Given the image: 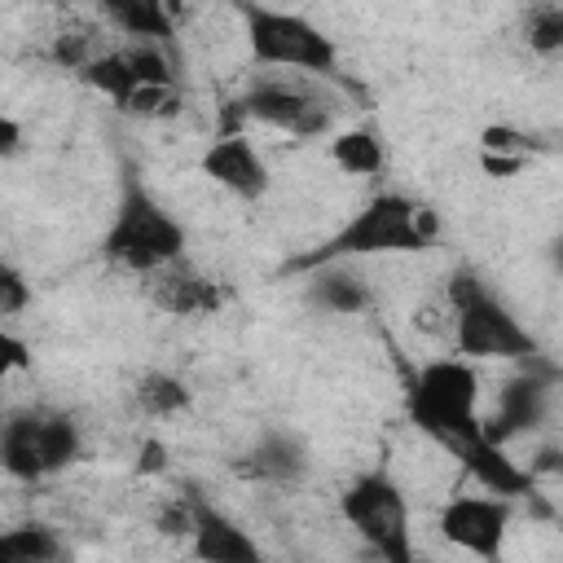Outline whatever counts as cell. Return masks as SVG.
Wrapping results in <instances>:
<instances>
[{
	"label": "cell",
	"mask_w": 563,
	"mask_h": 563,
	"mask_svg": "<svg viewBox=\"0 0 563 563\" xmlns=\"http://www.w3.org/2000/svg\"><path fill=\"white\" fill-rule=\"evenodd\" d=\"M435 242H440V216L400 189H383L295 268H325L365 255H413V251H431Z\"/></svg>",
	"instance_id": "6da1fadb"
},
{
	"label": "cell",
	"mask_w": 563,
	"mask_h": 563,
	"mask_svg": "<svg viewBox=\"0 0 563 563\" xmlns=\"http://www.w3.org/2000/svg\"><path fill=\"white\" fill-rule=\"evenodd\" d=\"M405 413L409 422L444 444L453 457H462L471 444L484 440V413H479V369L466 356H435L427 361L409 387H405Z\"/></svg>",
	"instance_id": "7a4b0ae2"
},
{
	"label": "cell",
	"mask_w": 563,
	"mask_h": 563,
	"mask_svg": "<svg viewBox=\"0 0 563 563\" xmlns=\"http://www.w3.org/2000/svg\"><path fill=\"white\" fill-rule=\"evenodd\" d=\"M185 246H189L185 224L128 172L119 207H114V220H110V229L101 238L106 260H114L128 273L154 277V273L172 268L176 260H185Z\"/></svg>",
	"instance_id": "3957f363"
},
{
	"label": "cell",
	"mask_w": 563,
	"mask_h": 563,
	"mask_svg": "<svg viewBox=\"0 0 563 563\" xmlns=\"http://www.w3.org/2000/svg\"><path fill=\"white\" fill-rule=\"evenodd\" d=\"M449 299V325H453V352L475 361H532L537 339L528 325L471 273L457 268L444 286Z\"/></svg>",
	"instance_id": "277c9868"
},
{
	"label": "cell",
	"mask_w": 563,
	"mask_h": 563,
	"mask_svg": "<svg viewBox=\"0 0 563 563\" xmlns=\"http://www.w3.org/2000/svg\"><path fill=\"white\" fill-rule=\"evenodd\" d=\"M238 18H242L246 53L255 66L273 75H312V79H325L339 70V48L312 18L290 9H268V4H242Z\"/></svg>",
	"instance_id": "5b68a950"
},
{
	"label": "cell",
	"mask_w": 563,
	"mask_h": 563,
	"mask_svg": "<svg viewBox=\"0 0 563 563\" xmlns=\"http://www.w3.org/2000/svg\"><path fill=\"white\" fill-rule=\"evenodd\" d=\"M339 515L383 563H418L409 501H405V488L387 471L352 475L339 493Z\"/></svg>",
	"instance_id": "8992f818"
},
{
	"label": "cell",
	"mask_w": 563,
	"mask_h": 563,
	"mask_svg": "<svg viewBox=\"0 0 563 563\" xmlns=\"http://www.w3.org/2000/svg\"><path fill=\"white\" fill-rule=\"evenodd\" d=\"M84 435L70 413L57 409H13L0 431V462L13 479H44L79 462Z\"/></svg>",
	"instance_id": "52a82bcc"
},
{
	"label": "cell",
	"mask_w": 563,
	"mask_h": 563,
	"mask_svg": "<svg viewBox=\"0 0 563 563\" xmlns=\"http://www.w3.org/2000/svg\"><path fill=\"white\" fill-rule=\"evenodd\" d=\"M238 114L242 119H255V123H268V128H282L299 141H312V136H325L334 128V97H325L317 84L299 79V75H260L255 84H246L238 92Z\"/></svg>",
	"instance_id": "ba28073f"
},
{
	"label": "cell",
	"mask_w": 563,
	"mask_h": 563,
	"mask_svg": "<svg viewBox=\"0 0 563 563\" xmlns=\"http://www.w3.org/2000/svg\"><path fill=\"white\" fill-rule=\"evenodd\" d=\"M510 501L493 497V493H457L440 506V537L466 554H475L479 563H501L506 537H510Z\"/></svg>",
	"instance_id": "9c48e42d"
},
{
	"label": "cell",
	"mask_w": 563,
	"mask_h": 563,
	"mask_svg": "<svg viewBox=\"0 0 563 563\" xmlns=\"http://www.w3.org/2000/svg\"><path fill=\"white\" fill-rule=\"evenodd\" d=\"M202 176L216 180L220 189H229L233 198H246V202L264 198L268 185H273L268 163H264V154L251 145L246 132H224V136H216V141L207 145V154H202Z\"/></svg>",
	"instance_id": "30bf717a"
},
{
	"label": "cell",
	"mask_w": 563,
	"mask_h": 563,
	"mask_svg": "<svg viewBox=\"0 0 563 563\" xmlns=\"http://www.w3.org/2000/svg\"><path fill=\"white\" fill-rule=\"evenodd\" d=\"M550 413V383L541 374H515L497 391V409L484 418V435L493 444H510L515 435H528Z\"/></svg>",
	"instance_id": "8fae6325"
},
{
	"label": "cell",
	"mask_w": 563,
	"mask_h": 563,
	"mask_svg": "<svg viewBox=\"0 0 563 563\" xmlns=\"http://www.w3.org/2000/svg\"><path fill=\"white\" fill-rule=\"evenodd\" d=\"M189 501H194L189 550H194L198 563H264L260 541L238 519H229L224 510H216V506H207L198 497H189Z\"/></svg>",
	"instance_id": "7c38bea8"
},
{
	"label": "cell",
	"mask_w": 563,
	"mask_h": 563,
	"mask_svg": "<svg viewBox=\"0 0 563 563\" xmlns=\"http://www.w3.org/2000/svg\"><path fill=\"white\" fill-rule=\"evenodd\" d=\"M150 299L167 317H202V312L220 308V286L202 268H194L189 260H176L172 268L150 277Z\"/></svg>",
	"instance_id": "4fadbf2b"
},
{
	"label": "cell",
	"mask_w": 563,
	"mask_h": 563,
	"mask_svg": "<svg viewBox=\"0 0 563 563\" xmlns=\"http://www.w3.org/2000/svg\"><path fill=\"white\" fill-rule=\"evenodd\" d=\"M242 475L268 479V484H295L308 471V449L295 431H264L238 462Z\"/></svg>",
	"instance_id": "5bb4252c"
},
{
	"label": "cell",
	"mask_w": 563,
	"mask_h": 563,
	"mask_svg": "<svg viewBox=\"0 0 563 563\" xmlns=\"http://www.w3.org/2000/svg\"><path fill=\"white\" fill-rule=\"evenodd\" d=\"M462 466H466V475L484 488V493H493V497H506V501H515V497H523L528 488H532V471H523L510 453H506V444H493L488 435L479 440V444H471L462 457H457Z\"/></svg>",
	"instance_id": "9a60e30c"
},
{
	"label": "cell",
	"mask_w": 563,
	"mask_h": 563,
	"mask_svg": "<svg viewBox=\"0 0 563 563\" xmlns=\"http://www.w3.org/2000/svg\"><path fill=\"white\" fill-rule=\"evenodd\" d=\"M101 18L114 22L123 35H132V44H167L176 13L158 0H106Z\"/></svg>",
	"instance_id": "2e32d148"
},
{
	"label": "cell",
	"mask_w": 563,
	"mask_h": 563,
	"mask_svg": "<svg viewBox=\"0 0 563 563\" xmlns=\"http://www.w3.org/2000/svg\"><path fill=\"white\" fill-rule=\"evenodd\" d=\"M312 303L325 308V312H339V317H352L369 303V290L365 282L352 273V264H325L317 268L312 277Z\"/></svg>",
	"instance_id": "e0dca14e"
},
{
	"label": "cell",
	"mask_w": 563,
	"mask_h": 563,
	"mask_svg": "<svg viewBox=\"0 0 563 563\" xmlns=\"http://www.w3.org/2000/svg\"><path fill=\"white\" fill-rule=\"evenodd\" d=\"M330 158L347 176H378L387 163V150L374 128H343L330 136Z\"/></svg>",
	"instance_id": "ac0fdd59"
},
{
	"label": "cell",
	"mask_w": 563,
	"mask_h": 563,
	"mask_svg": "<svg viewBox=\"0 0 563 563\" xmlns=\"http://www.w3.org/2000/svg\"><path fill=\"white\" fill-rule=\"evenodd\" d=\"M136 405L150 418H176V413H189L194 391L185 387V378H176L167 369H150L136 378Z\"/></svg>",
	"instance_id": "d6986e66"
},
{
	"label": "cell",
	"mask_w": 563,
	"mask_h": 563,
	"mask_svg": "<svg viewBox=\"0 0 563 563\" xmlns=\"http://www.w3.org/2000/svg\"><path fill=\"white\" fill-rule=\"evenodd\" d=\"M62 537L48 523H18L0 537V563H57Z\"/></svg>",
	"instance_id": "ffe728a7"
},
{
	"label": "cell",
	"mask_w": 563,
	"mask_h": 563,
	"mask_svg": "<svg viewBox=\"0 0 563 563\" xmlns=\"http://www.w3.org/2000/svg\"><path fill=\"white\" fill-rule=\"evenodd\" d=\"M523 40H528L532 53L559 57L563 53V4H537L523 18Z\"/></svg>",
	"instance_id": "44dd1931"
},
{
	"label": "cell",
	"mask_w": 563,
	"mask_h": 563,
	"mask_svg": "<svg viewBox=\"0 0 563 563\" xmlns=\"http://www.w3.org/2000/svg\"><path fill=\"white\" fill-rule=\"evenodd\" d=\"M180 106H185V97H180L176 84H145L119 110L123 114H136V119H172V114H180Z\"/></svg>",
	"instance_id": "7402d4cb"
},
{
	"label": "cell",
	"mask_w": 563,
	"mask_h": 563,
	"mask_svg": "<svg viewBox=\"0 0 563 563\" xmlns=\"http://www.w3.org/2000/svg\"><path fill=\"white\" fill-rule=\"evenodd\" d=\"M484 154H515V158H528V150H532V136H523V132H515V128H506V123H493V128H484Z\"/></svg>",
	"instance_id": "603a6c76"
},
{
	"label": "cell",
	"mask_w": 563,
	"mask_h": 563,
	"mask_svg": "<svg viewBox=\"0 0 563 563\" xmlns=\"http://www.w3.org/2000/svg\"><path fill=\"white\" fill-rule=\"evenodd\" d=\"M26 303H31L26 277H22L13 264H4V268H0V317H18Z\"/></svg>",
	"instance_id": "cb8c5ba5"
},
{
	"label": "cell",
	"mask_w": 563,
	"mask_h": 563,
	"mask_svg": "<svg viewBox=\"0 0 563 563\" xmlns=\"http://www.w3.org/2000/svg\"><path fill=\"white\" fill-rule=\"evenodd\" d=\"M0 347H4V365H9V369H26V365H31L26 343H22L13 330H4V334H0Z\"/></svg>",
	"instance_id": "d4e9b609"
},
{
	"label": "cell",
	"mask_w": 563,
	"mask_h": 563,
	"mask_svg": "<svg viewBox=\"0 0 563 563\" xmlns=\"http://www.w3.org/2000/svg\"><path fill=\"white\" fill-rule=\"evenodd\" d=\"M479 163H484L488 176H515L523 167V158H515V154H484Z\"/></svg>",
	"instance_id": "484cf974"
},
{
	"label": "cell",
	"mask_w": 563,
	"mask_h": 563,
	"mask_svg": "<svg viewBox=\"0 0 563 563\" xmlns=\"http://www.w3.org/2000/svg\"><path fill=\"white\" fill-rule=\"evenodd\" d=\"M532 475H554V479H563V449H541L537 462H532Z\"/></svg>",
	"instance_id": "4316f807"
},
{
	"label": "cell",
	"mask_w": 563,
	"mask_h": 563,
	"mask_svg": "<svg viewBox=\"0 0 563 563\" xmlns=\"http://www.w3.org/2000/svg\"><path fill=\"white\" fill-rule=\"evenodd\" d=\"M18 136H22V132H18V119H13V114H0V154H4V158L18 154V145H22Z\"/></svg>",
	"instance_id": "83f0119b"
},
{
	"label": "cell",
	"mask_w": 563,
	"mask_h": 563,
	"mask_svg": "<svg viewBox=\"0 0 563 563\" xmlns=\"http://www.w3.org/2000/svg\"><path fill=\"white\" fill-rule=\"evenodd\" d=\"M141 471H163V444H158V440H145V449H141Z\"/></svg>",
	"instance_id": "f1b7e54d"
},
{
	"label": "cell",
	"mask_w": 563,
	"mask_h": 563,
	"mask_svg": "<svg viewBox=\"0 0 563 563\" xmlns=\"http://www.w3.org/2000/svg\"><path fill=\"white\" fill-rule=\"evenodd\" d=\"M550 260H554V268L563 273V233H559V238L550 242Z\"/></svg>",
	"instance_id": "f546056e"
}]
</instances>
